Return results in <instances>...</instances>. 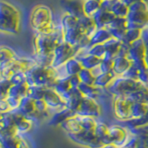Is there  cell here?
<instances>
[{
    "instance_id": "cell-1",
    "label": "cell",
    "mask_w": 148,
    "mask_h": 148,
    "mask_svg": "<svg viewBox=\"0 0 148 148\" xmlns=\"http://www.w3.org/2000/svg\"><path fill=\"white\" fill-rule=\"evenodd\" d=\"M64 42L63 29L60 24L56 22L55 31L51 34H34L32 39L34 56L38 57H52L55 48Z\"/></svg>"
},
{
    "instance_id": "cell-2",
    "label": "cell",
    "mask_w": 148,
    "mask_h": 148,
    "mask_svg": "<svg viewBox=\"0 0 148 148\" xmlns=\"http://www.w3.org/2000/svg\"><path fill=\"white\" fill-rule=\"evenodd\" d=\"M29 21L34 34H51L56 28L52 9L45 5H37L32 9Z\"/></svg>"
},
{
    "instance_id": "cell-3",
    "label": "cell",
    "mask_w": 148,
    "mask_h": 148,
    "mask_svg": "<svg viewBox=\"0 0 148 148\" xmlns=\"http://www.w3.org/2000/svg\"><path fill=\"white\" fill-rule=\"evenodd\" d=\"M21 15L12 4L0 0V32L8 34H17L21 31Z\"/></svg>"
},
{
    "instance_id": "cell-4",
    "label": "cell",
    "mask_w": 148,
    "mask_h": 148,
    "mask_svg": "<svg viewBox=\"0 0 148 148\" xmlns=\"http://www.w3.org/2000/svg\"><path fill=\"white\" fill-rule=\"evenodd\" d=\"M26 82L29 86L52 87L58 80L57 69L52 66H40L36 64L26 73Z\"/></svg>"
},
{
    "instance_id": "cell-5",
    "label": "cell",
    "mask_w": 148,
    "mask_h": 148,
    "mask_svg": "<svg viewBox=\"0 0 148 148\" xmlns=\"http://www.w3.org/2000/svg\"><path fill=\"white\" fill-rule=\"evenodd\" d=\"M127 30L145 29L148 26V6L142 0H137L129 6V12L126 17Z\"/></svg>"
},
{
    "instance_id": "cell-6",
    "label": "cell",
    "mask_w": 148,
    "mask_h": 148,
    "mask_svg": "<svg viewBox=\"0 0 148 148\" xmlns=\"http://www.w3.org/2000/svg\"><path fill=\"white\" fill-rule=\"evenodd\" d=\"M148 84L143 83L140 81L132 80V79L125 78L123 76H117L114 81L111 82V84L106 88L109 94L115 95H131L133 92H135L139 90L143 89Z\"/></svg>"
},
{
    "instance_id": "cell-7",
    "label": "cell",
    "mask_w": 148,
    "mask_h": 148,
    "mask_svg": "<svg viewBox=\"0 0 148 148\" xmlns=\"http://www.w3.org/2000/svg\"><path fill=\"white\" fill-rule=\"evenodd\" d=\"M112 111L114 118L119 122L132 120V106L133 100L130 96L115 95L112 97Z\"/></svg>"
},
{
    "instance_id": "cell-8",
    "label": "cell",
    "mask_w": 148,
    "mask_h": 148,
    "mask_svg": "<svg viewBox=\"0 0 148 148\" xmlns=\"http://www.w3.org/2000/svg\"><path fill=\"white\" fill-rule=\"evenodd\" d=\"M34 65H36V62L32 58L17 57L0 67V69L2 71V77L9 79L15 73L27 72Z\"/></svg>"
},
{
    "instance_id": "cell-9",
    "label": "cell",
    "mask_w": 148,
    "mask_h": 148,
    "mask_svg": "<svg viewBox=\"0 0 148 148\" xmlns=\"http://www.w3.org/2000/svg\"><path fill=\"white\" fill-rule=\"evenodd\" d=\"M79 48L77 46H72L66 42H62L57 45L53 53L52 66L53 68H59L63 66L69 59L75 57Z\"/></svg>"
},
{
    "instance_id": "cell-10",
    "label": "cell",
    "mask_w": 148,
    "mask_h": 148,
    "mask_svg": "<svg viewBox=\"0 0 148 148\" xmlns=\"http://www.w3.org/2000/svg\"><path fill=\"white\" fill-rule=\"evenodd\" d=\"M75 114L99 119L103 115V106L100 101L83 96L75 110Z\"/></svg>"
},
{
    "instance_id": "cell-11",
    "label": "cell",
    "mask_w": 148,
    "mask_h": 148,
    "mask_svg": "<svg viewBox=\"0 0 148 148\" xmlns=\"http://www.w3.org/2000/svg\"><path fill=\"white\" fill-rule=\"evenodd\" d=\"M145 51H146V46L145 43H143L142 39H138L131 44L127 58L134 65H136L139 69H147L145 61Z\"/></svg>"
},
{
    "instance_id": "cell-12",
    "label": "cell",
    "mask_w": 148,
    "mask_h": 148,
    "mask_svg": "<svg viewBox=\"0 0 148 148\" xmlns=\"http://www.w3.org/2000/svg\"><path fill=\"white\" fill-rule=\"evenodd\" d=\"M69 139L74 143L86 148H102L104 145L95 135V132L82 131L74 134H67Z\"/></svg>"
},
{
    "instance_id": "cell-13",
    "label": "cell",
    "mask_w": 148,
    "mask_h": 148,
    "mask_svg": "<svg viewBox=\"0 0 148 148\" xmlns=\"http://www.w3.org/2000/svg\"><path fill=\"white\" fill-rule=\"evenodd\" d=\"M108 132L112 143H115L120 147L123 146L132 136L130 130L125 125L110 124L108 125Z\"/></svg>"
},
{
    "instance_id": "cell-14",
    "label": "cell",
    "mask_w": 148,
    "mask_h": 148,
    "mask_svg": "<svg viewBox=\"0 0 148 148\" xmlns=\"http://www.w3.org/2000/svg\"><path fill=\"white\" fill-rule=\"evenodd\" d=\"M43 100L49 108L51 114H54L58 111L66 108L63 98L56 92L52 87H46Z\"/></svg>"
},
{
    "instance_id": "cell-15",
    "label": "cell",
    "mask_w": 148,
    "mask_h": 148,
    "mask_svg": "<svg viewBox=\"0 0 148 148\" xmlns=\"http://www.w3.org/2000/svg\"><path fill=\"white\" fill-rule=\"evenodd\" d=\"M18 110L24 115L25 117L32 119L34 123L42 121V119L37 113L36 106H35V100L30 98V97L25 96L23 97L21 101L20 106H18Z\"/></svg>"
},
{
    "instance_id": "cell-16",
    "label": "cell",
    "mask_w": 148,
    "mask_h": 148,
    "mask_svg": "<svg viewBox=\"0 0 148 148\" xmlns=\"http://www.w3.org/2000/svg\"><path fill=\"white\" fill-rule=\"evenodd\" d=\"M13 115H14V120H15V127L17 132L24 135V134L30 132L32 129L34 122L29 118L25 117L24 115H22L18 109L17 110H12Z\"/></svg>"
},
{
    "instance_id": "cell-17",
    "label": "cell",
    "mask_w": 148,
    "mask_h": 148,
    "mask_svg": "<svg viewBox=\"0 0 148 148\" xmlns=\"http://www.w3.org/2000/svg\"><path fill=\"white\" fill-rule=\"evenodd\" d=\"M60 5L65 13H68L78 18L85 16L83 12V1L82 0H62Z\"/></svg>"
},
{
    "instance_id": "cell-18",
    "label": "cell",
    "mask_w": 148,
    "mask_h": 148,
    "mask_svg": "<svg viewBox=\"0 0 148 148\" xmlns=\"http://www.w3.org/2000/svg\"><path fill=\"white\" fill-rule=\"evenodd\" d=\"M83 35L84 34H83L80 24L63 30L64 42H66L72 46H77Z\"/></svg>"
},
{
    "instance_id": "cell-19",
    "label": "cell",
    "mask_w": 148,
    "mask_h": 148,
    "mask_svg": "<svg viewBox=\"0 0 148 148\" xmlns=\"http://www.w3.org/2000/svg\"><path fill=\"white\" fill-rule=\"evenodd\" d=\"M103 45L105 46L106 52H105V55H104V58L102 59L114 60V58L117 57L118 54H119L120 45H121V42L112 37V38L108 40Z\"/></svg>"
},
{
    "instance_id": "cell-20",
    "label": "cell",
    "mask_w": 148,
    "mask_h": 148,
    "mask_svg": "<svg viewBox=\"0 0 148 148\" xmlns=\"http://www.w3.org/2000/svg\"><path fill=\"white\" fill-rule=\"evenodd\" d=\"M115 18L114 14L109 11V10H106V9L100 8L98 11H97L94 16L92 18L95 22V25L97 28H105L108 24L112 21Z\"/></svg>"
},
{
    "instance_id": "cell-21",
    "label": "cell",
    "mask_w": 148,
    "mask_h": 148,
    "mask_svg": "<svg viewBox=\"0 0 148 148\" xmlns=\"http://www.w3.org/2000/svg\"><path fill=\"white\" fill-rule=\"evenodd\" d=\"M74 115H76L75 111L65 108L51 116L49 119V125H51V126H60L65 120H67Z\"/></svg>"
},
{
    "instance_id": "cell-22",
    "label": "cell",
    "mask_w": 148,
    "mask_h": 148,
    "mask_svg": "<svg viewBox=\"0 0 148 148\" xmlns=\"http://www.w3.org/2000/svg\"><path fill=\"white\" fill-rule=\"evenodd\" d=\"M59 127L61 128L67 134H74V133H78V132H82V125H81L80 121H79L77 115H74L69 119H68L67 120H65Z\"/></svg>"
},
{
    "instance_id": "cell-23",
    "label": "cell",
    "mask_w": 148,
    "mask_h": 148,
    "mask_svg": "<svg viewBox=\"0 0 148 148\" xmlns=\"http://www.w3.org/2000/svg\"><path fill=\"white\" fill-rule=\"evenodd\" d=\"M132 62L127 57H116L113 60V69L114 73L117 76H122L132 66Z\"/></svg>"
},
{
    "instance_id": "cell-24",
    "label": "cell",
    "mask_w": 148,
    "mask_h": 148,
    "mask_svg": "<svg viewBox=\"0 0 148 148\" xmlns=\"http://www.w3.org/2000/svg\"><path fill=\"white\" fill-rule=\"evenodd\" d=\"M79 24H80L83 34L87 36H89L90 38H91V36L95 32V31L98 29L95 25L94 18L92 17L83 16L82 18H79Z\"/></svg>"
},
{
    "instance_id": "cell-25",
    "label": "cell",
    "mask_w": 148,
    "mask_h": 148,
    "mask_svg": "<svg viewBox=\"0 0 148 148\" xmlns=\"http://www.w3.org/2000/svg\"><path fill=\"white\" fill-rule=\"evenodd\" d=\"M95 133L104 145H108V143H112V141H111V138L109 135V132H108V125L103 121H101L100 119H99L98 124H97Z\"/></svg>"
},
{
    "instance_id": "cell-26",
    "label": "cell",
    "mask_w": 148,
    "mask_h": 148,
    "mask_svg": "<svg viewBox=\"0 0 148 148\" xmlns=\"http://www.w3.org/2000/svg\"><path fill=\"white\" fill-rule=\"evenodd\" d=\"M111 38H112V35H111L108 30H106V28H98L90 38L91 45L104 44Z\"/></svg>"
},
{
    "instance_id": "cell-27",
    "label": "cell",
    "mask_w": 148,
    "mask_h": 148,
    "mask_svg": "<svg viewBox=\"0 0 148 148\" xmlns=\"http://www.w3.org/2000/svg\"><path fill=\"white\" fill-rule=\"evenodd\" d=\"M52 88L60 96L63 97L65 95H67L68 92L72 89L71 82H69V77L58 79V80L55 82Z\"/></svg>"
},
{
    "instance_id": "cell-28",
    "label": "cell",
    "mask_w": 148,
    "mask_h": 148,
    "mask_svg": "<svg viewBox=\"0 0 148 148\" xmlns=\"http://www.w3.org/2000/svg\"><path fill=\"white\" fill-rule=\"evenodd\" d=\"M77 117L82 125V131L95 132V129L97 127V124L99 122V119L87 117V116H79V115H77Z\"/></svg>"
},
{
    "instance_id": "cell-29",
    "label": "cell",
    "mask_w": 148,
    "mask_h": 148,
    "mask_svg": "<svg viewBox=\"0 0 148 148\" xmlns=\"http://www.w3.org/2000/svg\"><path fill=\"white\" fill-rule=\"evenodd\" d=\"M28 85L27 82L23 83H18V84H12L10 89L8 91V95L11 97H15L18 99H22L23 97L27 96V92H28Z\"/></svg>"
},
{
    "instance_id": "cell-30",
    "label": "cell",
    "mask_w": 148,
    "mask_h": 148,
    "mask_svg": "<svg viewBox=\"0 0 148 148\" xmlns=\"http://www.w3.org/2000/svg\"><path fill=\"white\" fill-rule=\"evenodd\" d=\"M148 111V104L143 102H133L132 106V120L140 119L146 115Z\"/></svg>"
},
{
    "instance_id": "cell-31",
    "label": "cell",
    "mask_w": 148,
    "mask_h": 148,
    "mask_svg": "<svg viewBox=\"0 0 148 148\" xmlns=\"http://www.w3.org/2000/svg\"><path fill=\"white\" fill-rule=\"evenodd\" d=\"M116 77H117V75L114 73L113 71L110 72L102 73L98 77L95 78L94 84L100 88H108L111 84V82L114 81V79Z\"/></svg>"
},
{
    "instance_id": "cell-32",
    "label": "cell",
    "mask_w": 148,
    "mask_h": 148,
    "mask_svg": "<svg viewBox=\"0 0 148 148\" xmlns=\"http://www.w3.org/2000/svg\"><path fill=\"white\" fill-rule=\"evenodd\" d=\"M16 52L8 45H0V67L17 58Z\"/></svg>"
},
{
    "instance_id": "cell-33",
    "label": "cell",
    "mask_w": 148,
    "mask_h": 148,
    "mask_svg": "<svg viewBox=\"0 0 148 148\" xmlns=\"http://www.w3.org/2000/svg\"><path fill=\"white\" fill-rule=\"evenodd\" d=\"M100 8V2L97 0H83V12L85 16L92 18Z\"/></svg>"
},
{
    "instance_id": "cell-34",
    "label": "cell",
    "mask_w": 148,
    "mask_h": 148,
    "mask_svg": "<svg viewBox=\"0 0 148 148\" xmlns=\"http://www.w3.org/2000/svg\"><path fill=\"white\" fill-rule=\"evenodd\" d=\"M79 61L81 62L83 69H92L94 68L99 66L101 61H102V59L95 57V56L88 54V55L84 56L83 58H82L81 59H79Z\"/></svg>"
},
{
    "instance_id": "cell-35",
    "label": "cell",
    "mask_w": 148,
    "mask_h": 148,
    "mask_svg": "<svg viewBox=\"0 0 148 148\" xmlns=\"http://www.w3.org/2000/svg\"><path fill=\"white\" fill-rule=\"evenodd\" d=\"M110 11L114 14L115 17L126 18L129 12V6L125 3L118 0V1L114 4V6L112 7Z\"/></svg>"
},
{
    "instance_id": "cell-36",
    "label": "cell",
    "mask_w": 148,
    "mask_h": 148,
    "mask_svg": "<svg viewBox=\"0 0 148 148\" xmlns=\"http://www.w3.org/2000/svg\"><path fill=\"white\" fill-rule=\"evenodd\" d=\"M46 87L41 86H29L27 92V96L34 100H40L44 98Z\"/></svg>"
},
{
    "instance_id": "cell-37",
    "label": "cell",
    "mask_w": 148,
    "mask_h": 148,
    "mask_svg": "<svg viewBox=\"0 0 148 148\" xmlns=\"http://www.w3.org/2000/svg\"><path fill=\"white\" fill-rule=\"evenodd\" d=\"M141 36H142L141 29H129V30H127L126 34H125L121 43L131 45L134 41L141 39Z\"/></svg>"
},
{
    "instance_id": "cell-38",
    "label": "cell",
    "mask_w": 148,
    "mask_h": 148,
    "mask_svg": "<svg viewBox=\"0 0 148 148\" xmlns=\"http://www.w3.org/2000/svg\"><path fill=\"white\" fill-rule=\"evenodd\" d=\"M12 85V82L9 79L1 77L0 78V100L7 99L8 95V91Z\"/></svg>"
},
{
    "instance_id": "cell-39",
    "label": "cell",
    "mask_w": 148,
    "mask_h": 148,
    "mask_svg": "<svg viewBox=\"0 0 148 148\" xmlns=\"http://www.w3.org/2000/svg\"><path fill=\"white\" fill-rule=\"evenodd\" d=\"M128 96L135 102H143V103L148 104V85Z\"/></svg>"
},
{
    "instance_id": "cell-40",
    "label": "cell",
    "mask_w": 148,
    "mask_h": 148,
    "mask_svg": "<svg viewBox=\"0 0 148 148\" xmlns=\"http://www.w3.org/2000/svg\"><path fill=\"white\" fill-rule=\"evenodd\" d=\"M78 76L82 83H85V84H89V85H92L95 83V77L92 75L91 69H82L80 71V73L78 74Z\"/></svg>"
},
{
    "instance_id": "cell-41",
    "label": "cell",
    "mask_w": 148,
    "mask_h": 148,
    "mask_svg": "<svg viewBox=\"0 0 148 148\" xmlns=\"http://www.w3.org/2000/svg\"><path fill=\"white\" fill-rule=\"evenodd\" d=\"M106 30L110 29H127V20L126 18L115 17L114 20L106 27Z\"/></svg>"
},
{
    "instance_id": "cell-42",
    "label": "cell",
    "mask_w": 148,
    "mask_h": 148,
    "mask_svg": "<svg viewBox=\"0 0 148 148\" xmlns=\"http://www.w3.org/2000/svg\"><path fill=\"white\" fill-rule=\"evenodd\" d=\"M105 52H106V49H105V46L103 44L91 45L89 47V50H88V54L95 56V57L99 58L101 59L104 58Z\"/></svg>"
},
{
    "instance_id": "cell-43",
    "label": "cell",
    "mask_w": 148,
    "mask_h": 148,
    "mask_svg": "<svg viewBox=\"0 0 148 148\" xmlns=\"http://www.w3.org/2000/svg\"><path fill=\"white\" fill-rule=\"evenodd\" d=\"M139 72H140V69L137 68L136 65H134L132 63V66L128 69V71L125 72L122 76L128 79H132V80L139 81Z\"/></svg>"
},
{
    "instance_id": "cell-44",
    "label": "cell",
    "mask_w": 148,
    "mask_h": 148,
    "mask_svg": "<svg viewBox=\"0 0 148 148\" xmlns=\"http://www.w3.org/2000/svg\"><path fill=\"white\" fill-rule=\"evenodd\" d=\"M99 68L101 69L102 73H106L112 71L113 69V60L108 59H102V61L99 65Z\"/></svg>"
},
{
    "instance_id": "cell-45",
    "label": "cell",
    "mask_w": 148,
    "mask_h": 148,
    "mask_svg": "<svg viewBox=\"0 0 148 148\" xmlns=\"http://www.w3.org/2000/svg\"><path fill=\"white\" fill-rule=\"evenodd\" d=\"M26 72H18L15 73L14 75H12L9 80L12 82V84H18V83H23L27 82H26Z\"/></svg>"
},
{
    "instance_id": "cell-46",
    "label": "cell",
    "mask_w": 148,
    "mask_h": 148,
    "mask_svg": "<svg viewBox=\"0 0 148 148\" xmlns=\"http://www.w3.org/2000/svg\"><path fill=\"white\" fill-rule=\"evenodd\" d=\"M108 31L111 34V35H112L113 38L117 39V40H119L120 42H122L125 34H126L127 29H110Z\"/></svg>"
},
{
    "instance_id": "cell-47",
    "label": "cell",
    "mask_w": 148,
    "mask_h": 148,
    "mask_svg": "<svg viewBox=\"0 0 148 148\" xmlns=\"http://www.w3.org/2000/svg\"><path fill=\"white\" fill-rule=\"evenodd\" d=\"M140 142H141L140 138L137 137L136 135H133V134H132V136H131V138L129 139V141L120 148H136L137 145L140 143Z\"/></svg>"
},
{
    "instance_id": "cell-48",
    "label": "cell",
    "mask_w": 148,
    "mask_h": 148,
    "mask_svg": "<svg viewBox=\"0 0 148 148\" xmlns=\"http://www.w3.org/2000/svg\"><path fill=\"white\" fill-rule=\"evenodd\" d=\"M118 0H102L100 2L101 8L106 9V10H111V8L114 6V4L117 2Z\"/></svg>"
},
{
    "instance_id": "cell-49",
    "label": "cell",
    "mask_w": 148,
    "mask_h": 148,
    "mask_svg": "<svg viewBox=\"0 0 148 148\" xmlns=\"http://www.w3.org/2000/svg\"><path fill=\"white\" fill-rule=\"evenodd\" d=\"M130 46H131V45L121 43V45H120V48H119V54L117 57H127L129 50H130Z\"/></svg>"
},
{
    "instance_id": "cell-50",
    "label": "cell",
    "mask_w": 148,
    "mask_h": 148,
    "mask_svg": "<svg viewBox=\"0 0 148 148\" xmlns=\"http://www.w3.org/2000/svg\"><path fill=\"white\" fill-rule=\"evenodd\" d=\"M9 111H11L10 108H9V106L8 104L7 100H0V112L2 114H5V113H8Z\"/></svg>"
},
{
    "instance_id": "cell-51",
    "label": "cell",
    "mask_w": 148,
    "mask_h": 148,
    "mask_svg": "<svg viewBox=\"0 0 148 148\" xmlns=\"http://www.w3.org/2000/svg\"><path fill=\"white\" fill-rule=\"evenodd\" d=\"M69 82H71V87L72 88H78L79 85L81 84L82 82L80 80L78 75H73V76H69Z\"/></svg>"
},
{
    "instance_id": "cell-52",
    "label": "cell",
    "mask_w": 148,
    "mask_h": 148,
    "mask_svg": "<svg viewBox=\"0 0 148 148\" xmlns=\"http://www.w3.org/2000/svg\"><path fill=\"white\" fill-rule=\"evenodd\" d=\"M18 148H31V146L29 145V143H28V141L25 139V140L23 141V143Z\"/></svg>"
},
{
    "instance_id": "cell-53",
    "label": "cell",
    "mask_w": 148,
    "mask_h": 148,
    "mask_svg": "<svg viewBox=\"0 0 148 148\" xmlns=\"http://www.w3.org/2000/svg\"><path fill=\"white\" fill-rule=\"evenodd\" d=\"M102 148H120V146L115 145V143H108V145H104Z\"/></svg>"
},
{
    "instance_id": "cell-54",
    "label": "cell",
    "mask_w": 148,
    "mask_h": 148,
    "mask_svg": "<svg viewBox=\"0 0 148 148\" xmlns=\"http://www.w3.org/2000/svg\"><path fill=\"white\" fill-rule=\"evenodd\" d=\"M119 1H121V2L125 3L126 5H128V6H130V5H132L133 2L137 1V0H119Z\"/></svg>"
},
{
    "instance_id": "cell-55",
    "label": "cell",
    "mask_w": 148,
    "mask_h": 148,
    "mask_svg": "<svg viewBox=\"0 0 148 148\" xmlns=\"http://www.w3.org/2000/svg\"><path fill=\"white\" fill-rule=\"evenodd\" d=\"M145 61L146 64V67L148 69V46H146V51H145Z\"/></svg>"
},
{
    "instance_id": "cell-56",
    "label": "cell",
    "mask_w": 148,
    "mask_h": 148,
    "mask_svg": "<svg viewBox=\"0 0 148 148\" xmlns=\"http://www.w3.org/2000/svg\"><path fill=\"white\" fill-rule=\"evenodd\" d=\"M136 148H148V146L145 145V143H143L142 141L140 142V143H139V145H137V147Z\"/></svg>"
},
{
    "instance_id": "cell-57",
    "label": "cell",
    "mask_w": 148,
    "mask_h": 148,
    "mask_svg": "<svg viewBox=\"0 0 148 148\" xmlns=\"http://www.w3.org/2000/svg\"><path fill=\"white\" fill-rule=\"evenodd\" d=\"M140 140H141L143 143H145V145L148 146V136H147V137H145V138H141Z\"/></svg>"
},
{
    "instance_id": "cell-58",
    "label": "cell",
    "mask_w": 148,
    "mask_h": 148,
    "mask_svg": "<svg viewBox=\"0 0 148 148\" xmlns=\"http://www.w3.org/2000/svg\"><path fill=\"white\" fill-rule=\"evenodd\" d=\"M1 77H2V71L0 69V78H1Z\"/></svg>"
},
{
    "instance_id": "cell-59",
    "label": "cell",
    "mask_w": 148,
    "mask_h": 148,
    "mask_svg": "<svg viewBox=\"0 0 148 148\" xmlns=\"http://www.w3.org/2000/svg\"><path fill=\"white\" fill-rule=\"evenodd\" d=\"M2 116H3V114H2L1 112H0V119H1V118H2Z\"/></svg>"
},
{
    "instance_id": "cell-60",
    "label": "cell",
    "mask_w": 148,
    "mask_h": 148,
    "mask_svg": "<svg viewBox=\"0 0 148 148\" xmlns=\"http://www.w3.org/2000/svg\"><path fill=\"white\" fill-rule=\"evenodd\" d=\"M145 30H146V31H147V32H148V26H146V27H145Z\"/></svg>"
},
{
    "instance_id": "cell-61",
    "label": "cell",
    "mask_w": 148,
    "mask_h": 148,
    "mask_svg": "<svg viewBox=\"0 0 148 148\" xmlns=\"http://www.w3.org/2000/svg\"><path fill=\"white\" fill-rule=\"evenodd\" d=\"M97 1H99V2H101V0H97Z\"/></svg>"
},
{
    "instance_id": "cell-62",
    "label": "cell",
    "mask_w": 148,
    "mask_h": 148,
    "mask_svg": "<svg viewBox=\"0 0 148 148\" xmlns=\"http://www.w3.org/2000/svg\"><path fill=\"white\" fill-rule=\"evenodd\" d=\"M0 148H2V146H1V145H0Z\"/></svg>"
},
{
    "instance_id": "cell-63",
    "label": "cell",
    "mask_w": 148,
    "mask_h": 148,
    "mask_svg": "<svg viewBox=\"0 0 148 148\" xmlns=\"http://www.w3.org/2000/svg\"><path fill=\"white\" fill-rule=\"evenodd\" d=\"M101 1H102V0H101Z\"/></svg>"
}]
</instances>
